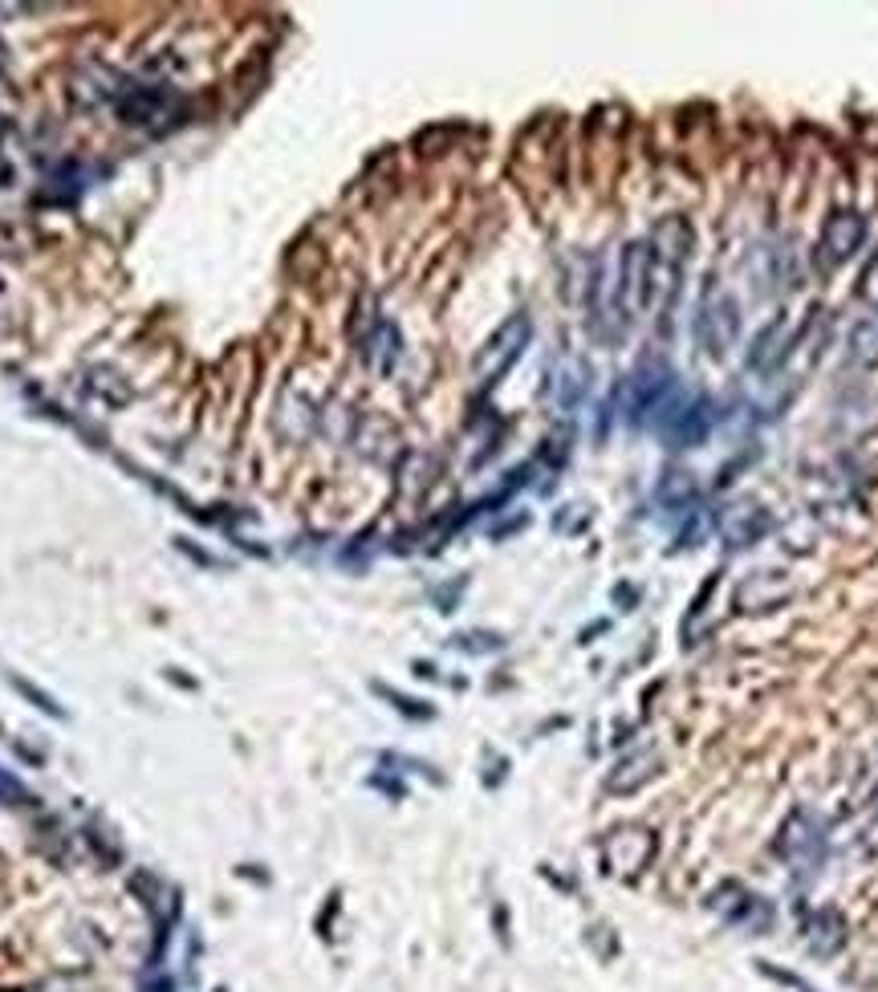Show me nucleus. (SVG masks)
<instances>
[{"instance_id": "1", "label": "nucleus", "mask_w": 878, "mask_h": 992, "mask_svg": "<svg viewBox=\"0 0 878 992\" xmlns=\"http://www.w3.org/2000/svg\"><path fill=\"white\" fill-rule=\"evenodd\" d=\"M658 436L667 439L672 448H699L711 431V403L708 399H684L675 391L672 399L658 407V415L651 419Z\"/></svg>"}, {"instance_id": "2", "label": "nucleus", "mask_w": 878, "mask_h": 992, "mask_svg": "<svg viewBox=\"0 0 878 992\" xmlns=\"http://www.w3.org/2000/svg\"><path fill=\"white\" fill-rule=\"evenodd\" d=\"M529 334H533V322L525 318V313H513L508 322L496 330V334L480 346L477 354V378L484 383V387H496L504 374L513 371V362L525 354V346H529Z\"/></svg>"}, {"instance_id": "3", "label": "nucleus", "mask_w": 878, "mask_h": 992, "mask_svg": "<svg viewBox=\"0 0 878 992\" xmlns=\"http://www.w3.org/2000/svg\"><path fill=\"white\" fill-rule=\"evenodd\" d=\"M651 306V248L646 241H631L622 248L619 260V285H614V310L619 318L631 322L634 313H643Z\"/></svg>"}, {"instance_id": "4", "label": "nucleus", "mask_w": 878, "mask_h": 992, "mask_svg": "<svg viewBox=\"0 0 878 992\" xmlns=\"http://www.w3.org/2000/svg\"><path fill=\"white\" fill-rule=\"evenodd\" d=\"M740 334V306L732 301L728 294H711L704 306H699V318H696V338L699 346L708 350L711 359H720L728 354V346L737 342Z\"/></svg>"}, {"instance_id": "5", "label": "nucleus", "mask_w": 878, "mask_h": 992, "mask_svg": "<svg viewBox=\"0 0 878 992\" xmlns=\"http://www.w3.org/2000/svg\"><path fill=\"white\" fill-rule=\"evenodd\" d=\"M675 395V374L667 366H643L631 378V424H651L658 407Z\"/></svg>"}, {"instance_id": "6", "label": "nucleus", "mask_w": 878, "mask_h": 992, "mask_svg": "<svg viewBox=\"0 0 878 992\" xmlns=\"http://www.w3.org/2000/svg\"><path fill=\"white\" fill-rule=\"evenodd\" d=\"M866 241V220L858 212H834L822 228V265L834 269L842 260H850Z\"/></svg>"}, {"instance_id": "7", "label": "nucleus", "mask_w": 878, "mask_h": 992, "mask_svg": "<svg viewBox=\"0 0 878 992\" xmlns=\"http://www.w3.org/2000/svg\"><path fill=\"white\" fill-rule=\"evenodd\" d=\"M171 98L163 86H130L122 98H118V118L130 122V127H156V118H163L171 110Z\"/></svg>"}, {"instance_id": "8", "label": "nucleus", "mask_w": 878, "mask_h": 992, "mask_svg": "<svg viewBox=\"0 0 878 992\" xmlns=\"http://www.w3.org/2000/svg\"><path fill=\"white\" fill-rule=\"evenodd\" d=\"M777 851L793 858V863H814L817 854H822V825L814 822V813L797 810L789 818V825L781 830V842H777Z\"/></svg>"}, {"instance_id": "9", "label": "nucleus", "mask_w": 878, "mask_h": 992, "mask_svg": "<svg viewBox=\"0 0 878 992\" xmlns=\"http://www.w3.org/2000/svg\"><path fill=\"white\" fill-rule=\"evenodd\" d=\"M785 338H789L785 318H773V322H769L761 334H757V342H752L749 371H773V366H781V362H785V354H789Z\"/></svg>"}, {"instance_id": "10", "label": "nucleus", "mask_w": 878, "mask_h": 992, "mask_svg": "<svg viewBox=\"0 0 878 992\" xmlns=\"http://www.w3.org/2000/svg\"><path fill=\"white\" fill-rule=\"evenodd\" d=\"M658 774V753L643 748V753H631L627 760H619V769L610 774V793H634L639 786H646L651 777Z\"/></svg>"}, {"instance_id": "11", "label": "nucleus", "mask_w": 878, "mask_h": 992, "mask_svg": "<svg viewBox=\"0 0 878 992\" xmlns=\"http://www.w3.org/2000/svg\"><path fill=\"white\" fill-rule=\"evenodd\" d=\"M769 529H773V516L764 513V509H740V513L728 521V542L752 545V542H761Z\"/></svg>"}, {"instance_id": "12", "label": "nucleus", "mask_w": 878, "mask_h": 992, "mask_svg": "<svg viewBox=\"0 0 878 992\" xmlns=\"http://www.w3.org/2000/svg\"><path fill=\"white\" fill-rule=\"evenodd\" d=\"M692 497H696V480H692V472H684V468H667V472L658 477V489H655L658 504H667V509H684Z\"/></svg>"}, {"instance_id": "13", "label": "nucleus", "mask_w": 878, "mask_h": 992, "mask_svg": "<svg viewBox=\"0 0 878 992\" xmlns=\"http://www.w3.org/2000/svg\"><path fill=\"white\" fill-rule=\"evenodd\" d=\"M850 359L854 362H878V318H866V322L854 326L850 334Z\"/></svg>"}, {"instance_id": "14", "label": "nucleus", "mask_w": 878, "mask_h": 992, "mask_svg": "<svg viewBox=\"0 0 878 992\" xmlns=\"http://www.w3.org/2000/svg\"><path fill=\"white\" fill-rule=\"evenodd\" d=\"M581 391H586V366L581 362H569L566 371L557 374V403L561 407H574L581 399Z\"/></svg>"}, {"instance_id": "15", "label": "nucleus", "mask_w": 878, "mask_h": 992, "mask_svg": "<svg viewBox=\"0 0 878 992\" xmlns=\"http://www.w3.org/2000/svg\"><path fill=\"white\" fill-rule=\"evenodd\" d=\"M0 801H9V806H25V801H33V798H29V789L21 786L13 774H4V769H0Z\"/></svg>"}, {"instance_id": "16", "label": "nucleus", "mask_w": 878, "mask_h": 992, "mask_svg": "<svg viewBox=\"0 0 878 992\" xmlns=\"http://www.w3.org/2000/svg\"><path fill=\"white\" fill-rule=\"evenodd\" d=\"M456 647L460 651H496L501 639L496 634H456Z\"/></svg>"}, {"instance_id": "17", "label": "nucleus", "mask_w": 878, "mask_h": 992, "mask_svg": "<svg viewBox=\"0 0 878 992\" xmlns=\"http://www.w3.org/2000/svg\"><path fill=\"white\" fill-rule=\"evenodd\" d=\"M858 294H863L866 306H875V310H878V257H875V265L863 273V285H858Z\"/></svg>"}, {"instance_id": "18", "label": "nucleus", "mask_w": 878, "mask_h": 992, "mask_svg": "<svg viewBox=\"0 0 878 992\" xmlns=\"http://www.w3.org/2000/svg\"><path fill=\"white\" fill-rule=\"evenodd\" d=\"M378 692H383L387 700H395V708L407 712V716H431V708H415L419 700H407V696H399V692H390V687H378Z\"/></svg>"}]
</instances>
